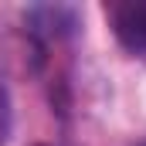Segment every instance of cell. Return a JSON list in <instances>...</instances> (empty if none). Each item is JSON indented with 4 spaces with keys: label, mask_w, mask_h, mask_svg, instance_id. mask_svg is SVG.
<instances>
[{
    "label": "cell",
    "mask_w": 146,
    "mask_h": 146,
    "mask_svg": "<svg viewBox=\"0 0 146 146\" xmlns=\"http://www.w3.org/2000/svg\"><path fill=\"white\" fill-rule=\"evenodd\" d=\"M106 21L112 34L129 51L146 54V0H115L106 3Z\"/></svg>",
    "instance_id": "1"
},
{
    "label": "cell",
    "mask_w": 146,
    "mask_h": 146,
    "mask_svg": "<svg viewBox=\"0 0 146 146\" xmlns=\"http://www.w3.org/2000/svg\"><path fill=\"white\" fill-rule=\"evenodd\" d=\"M27 24H31V31L44 37H61L68 34L75 27V10L72 7H61V3H48V7H31L27 10Z\"/></svg>",
    "instance_id": "2"
},
{
    "label": "cell",
    "mask_w": 146,
    "mask_h": 146,
    "mask_svg": "<svg viewBox=\"0 0 146 146\" xmlns=\"http://www.w3.org/2000/svg\"><path fill=\"white\" fill-rule=\"evenodd\" d=\"M10 126H14V115H10V95H7V88L0 85V146L7 143Z\"/></svg>",
    "instance_id": "3"
},
{
    "label": "cell",
    "mask_w": 146,
    "mask_h": 146,
    "mask_svg": "<svg viewBox=\"0 0 146 146\" xmlns=\"http://www.w3.org/2000/svg\"><path fill=\"white\" fill-rule=\"evenodd\" d=\"M34 146H48V143H34Z\"/></svg>",
    "instance_id": "4"
}]
</instances>
